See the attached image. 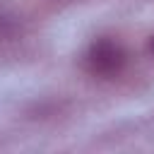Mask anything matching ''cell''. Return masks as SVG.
<instances>
[{"label":"cell","mask_w":154,"mask_h":154,"mask_svg":"<svg viewBox=\"0 0 154 154\" xmlns=\"http://www.w3.org/2000/svg\"><path fill=\"white\" fill-rule=\"evenodd\" d=\"M19 29H22V17L14 10L0 5V41H7L12 36H17Z\"/></svg>","instance_id":"2"},{"label":"cell","mask_w":154,"mask_h":154,"mask_svg":"<svg viewBox=\"0 0 154 154\" xmlns=\"http://www.w3.org/2000/svg\"><path fill=\"white\" fill-rule=\"evenodd\" d=\"M149 51L154 53V36H152V41H149Z\"/></svg>","instance_id":"3"},{"label":"cell","mask_w":154,"mask_h":154,"mask_svg":"<svg viewBox=\"0 0 154 154\" xmlns=\"http://www.w3.org/2000/svg\"><path fill=\"white\" fill-rule=\"evenodd\" d=\"M125 63H128V53L113 38H99L84 53V67L94 77H116L123 72Z\"/></svg>","instance_id":"1"}]
</instances>
